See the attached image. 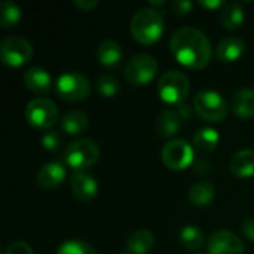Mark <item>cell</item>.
<instances>
[{"label":"cell","instance_id":"obj_1","mask_svg":"<svg viewBox=\"0 0 254 254\" xmlns=\"http://www.w3.org/2000/svg\"><path fill=\"white\" fill-rule=\"evenodd\" d=\"M170 51L176 61L186 68L202 70L213 58V46L205 33L193 27L177 30L170 39Z\"/></svg>","mask_w":254,"mask_h":254},{"label":"cell","instance_id":"obj_2","mask_svg":"<svg viewBox=\"0 0 254 254\" xmlns=\"http://www.w3.org/2000/svg\"><path fill=\"white\" fill-rule=\"evenodd\" d=\"M129 30L135 42L140 45H155L162 37L165 30L164 16L158 9L153 7L138 9L131 18Z\"/></svg>","mask_w":254,"mask_h":254},{"label":"cell","instance_id":"obj_3","mask_svg":"<svg viewBox=\"0 0 254 254\" xmlns=\"http://www.w3.org/2000/svg\"><path fill=\"white\" fill-rule=\"evenodd\" d=\"M190 92V82L188 76L179 70L165 71L158 82V94L161 100L170 106H182Z\"/></svg>","mask_w":254,"mask_h":254},{"label":"cell","instance_id":"obj_4","mask_svg":"<svg viewBox=\"0 0 254 254\" xmlns=\"http://www.w3.org/2000/svg\"><path fill=\"white\" fill-rule=\"evenodd\" d=\"M100 159V146L92 138H79L71 141L65 152H64V161L65 164L77 171H86L91 167L97 164Z\"/></svg>","mask_w":254,"mask_h":254},{"label":"cell","instance_id":"obj_5","mask_svg":"<svg viewBox=\"0 0 254 254\" xmlns=\"http://www.w3.org/2000/svg\"><path fill=\"white\" fill-rule=\"evenodd\" d=\"M92 85L89 79L79 71L63 73L55 82V94L64 101H83L89 97Z\"/></svg>","mask_w":254,"mask_h":254},{"label":"cell","instance_id":"obj_6","mask_svg":"<svg viewBox=\"0 0 254 254\" xmlns=\"http://www.w3.org/2000/svg\"><path fill=\"white\" fill-rule=\"evenodd\" d=\"M25 121L30 127L36 129H52V127L58 122L60 113L57 104L45 97H36L33 98L24 112Z\"/></svg>","mask_w":254,"mask_h":254},{"label":"cell","instance_id":"obj_7","mask_svg":"<svg viewBox=\"0 0 254 254\" xmlns=\"http://www.w3.org/2000/svg\"><path fill=\"white\" fill-rule=\"evenodd\" d=\"M195 113L211 124L223 122L228 116V103L216 91H201L193 98Z\"/></svg>","mask_w":254,"mask_h":254},{"label":"cell","instance_id":"obj_8","mask_svg":"<svg viewBox=\"0 0 254 254\" xmlns=\"http://www.w3.org/2000/svg\"><path fill=\"white\" fill-rule=\"evenodd\" d=\"M158 73V61L149 54H138L131 57L124 68L125 79L134 86L150 83Z\"/></svg>","mask_w":254,"mask_h":254},{"label":"cell","instance_id":"obj_9","mask_svg":"<svg viewBox=\"0 0 254 254\" xmlns=\"http://www.w3.org/2000/svg\"><path fill=\"white\" fill-rule=\"evenodd\" d=\"M162 162L168 170L183 171L195 162L193 146L183 138H174L162 147Z\"/></svg>","mask_w":254,"mask_h":254},{"label":"cell","instance_id":"obj_10","mask_svg":"<svg viewBox=\"0 0 254 254\" xmlns=\"http://www.w3.org/2000/svg\"><path fill=\"white\" fill-rule=\"evenodd\" d=\"M33 57V45L19 36L6 37L0 45V60L7 67H22Z\"/></svg>","mask_w":254,"mask_h":254},{"label":"cell","instance_id":"obj_11","mask_svg":"<svg viewBox=\"0 0 254 254\" xmlns=\"http://www.w3.org/2000/svg\"><path fill=\"white\" fill-rule=\"evenodd\" d=\"M208 254H244V244L234 232L217 231L208 240Z\"/></svg>","mask_w":254,"mask_h":254},{"label":"cell","instance_id":"obj_12","mask_svg":"<svg viewBox=\"0 0 254 254\" xmlns=\"http://www.w3.org/2000/svg\"><path fill=\"white\" fill-rule=\"evenodd\" d=\"M70 189L73 196L80 202H91L98 195V183L86 171H77L71 174Z\"/></svg>","mask_w":254,"mask_h":254},{"label":"cell","instance_id":"obj_13","mask_svg":"<svg viewBox=\"0 0 254 254\" xmlns=\"http://www.w3.org/2000/svg\"><path fill=\"white\" fill-rule=\"evenodd\" d=\"M65 177H67V171L63 164L49 162L39 168V171L36 174V182L42 189L52 190V189H57L58 186H61L64 183Z\"/></svg>","mask_w":254,"mask_h":254},{"label":"cell","instance_id":"obj_14","mask_svg":"<svg viewBox=\"0 0 254 254\" xmlns=\"http://www.w3.org/2000/svg\"><path fill=\"white\" fill-rule=\"evenodd\" d=\"M22 80H24V85L36 95L48 94L52 86V79L48 70H45L43 67H37V65L25 70Z\"/></svg>","mask_w":254,"mask_h":254},{"label":"cell","instance_id":"obj_15","mask_svg":"<svg viewBox=\"0 0 254 254\" xmlns=\"http://www.w3.org/2000/svg\"><path fill=\"white\" fill-rule=\"evenodd\" d=\"M244 51L246 43L241 37H225L216 48V58L222 63H235L244 55Z\"/></svg>","mask_w":254,"mask_h":254},{"label":"cell","instance_id":"obj_16","mask_svg":"<svg viewBox=\"0 0 254 254\" xmlns=\"http://www.w3.org/2000/svg\"><path fill=\"white\" fill-rule=\"evenodd\" d=\"M229 170L238 179L254 177V149L237 152L229 162Z\"/></svg>","mask_w":254,"mask_h":254},{"label":"cell","instance_id":"obj_17","mask_svg":"<svg viewBox=\"0 0 254 254\" xmlns=\"http://www.w3.org/2000/svg\"><path fill=\"white\" fill-rule=\"evenodd\" d=\"M180 121H182V118L176 110H171V109L164 110L155 122V134L164 140L174 137L182 127Z\"/></svg>","mask_w":254,"mask_h":254},{"label":"cell","instance_id":"obj_18","mask_svg":"<svg viewBox=\"0 0 254 254\" xmlns=\"http://www.w3.org/2000/svg\"><path fill=\"white\" fill-rule=\"evenodd\" d=\"M231 107L234 115L243 121L254 118V89L244 88L237 91L234 94Z\"/></svg>","mask_w":254,"mask_h":254},{"label":"cell","instance_id":"obj_19","mask_svg":"<svg viewBox=\"0 0 254 254\" xmlns=\"http://www.w3.org/2000/svg\"><path fill=\"white\" fill-rule=\"evenodd\" d=\"M124 57L122 52V46L115 42V40H103L97 49V58L100 61L101 65L107 67V68H115L121 64Z\"/></svg>","mask_w":254,"mask_h":254},{"label":"cell","instance_id":"obj_20","mask_svg":"<svg viewBox=\"0 0 254 254\" xmlns=\"http://www.w3.org/2000/svg\"><path fill=\"white\" fill-rule=\"evenodd\" d=\"M189 202L195 207H207L210 205L216 198V188L210 182H198L190 186L188 193Z\"/></svg>","mask_w":254,"mask_h":254},{"label":"cell","instance_id":"obj_21","mask_svg":"<svg viewBox=\"0 0 254 254\" xmlns=\"http://www.w3.org/2000/svg\"><path fill=\"white\" fill-rule=\"evenodd\" d=\"M155 246V235L147 229H138L127 241V252L129 254H147Z\"/></svg>","mask_w":254,"mask_h":254},{"label":"cell","instance_id":"obj_22","mask_svg":"<svg viewBox=\"0 0 254 254\" xmlns=\"http://www.w3.org/2000/svg\"><path fill=\"white\" fill-rule=\"evenodd\" d=\"M61 128L65 134L70 135H79L83 134L89 128V119L88 116L80 110H71L61 119Z\"/></svg>","mask_w":254,"mask_h":254},{"label":"cell","instance_id":"obj_23","mask_svg":"<svg viewBox=\"0 0 254 254\" xmlns=\"http://www.w3.org/2000/svg\"><path fill=\"white\" fill-rule=\"evenodd\" d=\"M246 21V13H244V9L240 3L237 1H231V3H226L223 7H222V12H220V22L225 28L228 30H237L240 28Z\"/></svg>","mask_w":254,"mask_h":254},{"label":"cell","instance_id":"obj_24","mask_svg":"<svg viewBox=\"0 0 254 254\" xmlns=\"http://www.w3.org/2000/svg\"><path fill=\"white\" fill-rule=\"evenodd\" d=\"M220 141V134L217 132V129L214 128H201L195 132L193 135V149L202 152V153H208L213 152Z\"/></svg>","mask_w":254,"mask_h":254},{"label":"cell","instance_id":"obj_25","mask_svg":"<svg viewBox=\"0 0 254 254\" xmlns=\"http://www.w3.org/2000/svg\"><path fill=\"white\" fill-rule=\"evenodd\" d=\"M179 241L183 249L196 252L204 246V232L195 225H186L179 232Z\"/></svg>","mask_w":254,"mask_h":254},{"label":"cell","instance_id":"obj_26","mask_svg":"<svg viewBox=\"0 0 254 254\" xmlns=\"http://www.w3.org/2000/svg\"><path fill=\"white\" fill-rule=\"evenodd\" d=\"M21 21V9L12 1H1L0 3V27L7 30L15 27Z\"/></svg>","mask_w":254,"mask_h":254},{"label":"cell","instance_id":"obj_27","mask_svg":"<svg viewBox=\"0 0 254 254\" xmlns=\"http://www.w3.org/2000/svg\"><path fill=\"white\" fill-rule=\"evenodd\" d=\"M95 88L98 91V94L104 98H113L119 94L121 91V83L119 80L112 76V74H103L97 79L95 82Z\"/></svg>","mask_w":254,"mask_h":254},{"label":"cell","instance_id":"obj_28","mask_svg":"<svg viewBox=\"0 0 254 254\" xmlns=\"http://www.w3.org/2000/svg\"><path fill=\"white\" fill-rule=\"evenodd\" d=\"M57 254H97L95 250L83 243V241H79V240H70V241H65L63 243L58 250H57Z\"/></svg>","mask_w":254,"mask_h":254},{"label":"cell","instance_id":"obj_29","mask_svg":"<svg viewBox=\"0 0 254 254\" xmlns=\"http://www.w3.org/2000/svg\"><path fill=\"white\" fill-rule=\"evenodd\" d=\"M61 143H63V137L55 129H48L42 135V146L48 152H52V153L57 152L61 147Z\"/></svg>","mask_w":254,"mask_h":254},{"label":"cell","instance_id":"obj_30","mask_svg":"<svg viewBox=\"0 0 254 254\" xmlns=\"http://www.w3.org/2000/svg\"><path fill=\"white\" fill-rule=\"evenodd\" d=\"M3 254H34L33 249L27 244V243H22V241H18V243H13L10 244Z\"/></svg>","mask_w":254,"mask_h":254},{"label":"cell","instance_id":"obj_31","mask_svg":"<svg viewBox=\"0 0 254 254\" xmlns=\"http://www.w3.org/2000/svg\"><path fill=\"white\" fill-rule=\"evenodd\" d=\"M192 7H193V4H192V1H189V0H176V1L173 3V10H174V13H176V15H180V16L188 15V13L192 10Z\"/></svg>","mask_w":254,"mask_h":254},{"label":"cell","instance_id":"obj_32","mask_svg":"<svg viewBox=\"0 0 254 254\" xmlns=\"http://www.w3.org/2000/svg\"><path fill=\"white\" fill-rule=\"evenodd\" d=\"M73 4L82 10V12H91L92 9H95L100 3L97 0H73Z\"/></svg>","mask_w":254,"mask_h":254},{"label":"cell","instance_id":"obj_33","mask_svg":"<svg viewBox=\"0 0 254 254\" xmlns=\"http://www.w3.org/2000/svg\"><path fill=\"white\" fill-rule=\"evenodd\" d=\"M241 231H243L244 237H246L249 241H253L254 243V219H247V220L243 223Z\"/></svg>","mask_w":254,"mask_h":254},{"label":"cell","instance_id":"obj_34","mask_svg":"<svg viewBox=\"0 0 254 254\" xmlns=\"http://www.w3.org/2000/svg\"><path fill=\"white\" fill-rule=\"evenodd\" d=\"M226 3L220 1V0H201L199 1V6L205 7V9H210V10H216L219 7H223Z\"/></svg>","mask_w":254,"mask_h":254},{"label":"cell","instance_id":"obj_35","mask_svg":"<svg viewBox=\"0 0 254 254\" xmlns=\"http://www.w3.org/2000/svg\"><path fill=\"white\" fill-rule=\"evenodd\" d=\"M193 106L190 107V106H188V104H182V106H179V109H177V113L180 115V118L182 119H190L192 118V115H193Z\"/></svg>","mask_w":254,"mask_h":254},{"label":"cell","instance_id":"obj_36","mask_svg":"<svg viewBox=\"0 0 254 254\" xmlns=\"http://www.w3.org/2000/svg\"><path fill=\"white\" fill-rule=\"evenodd\" d=\"M193 170L198 173V174H207L210 171V164L207 161H196L193 164Z\"/></svg>","mask_w":254,"mask_h":254},{"label":"cell","instance_id":"obj_37","mask_svg":"<svg viewBox=\"0 0 254 254\" xmlns=\"http://www.w3.org/2000/svg\"><path fill=\"white\" fill-rule=\"evenodd\" d=\"M199 254H207V253H199Z\"/></svg>","mask_w":254,"mask_h":254}]
</instances>
